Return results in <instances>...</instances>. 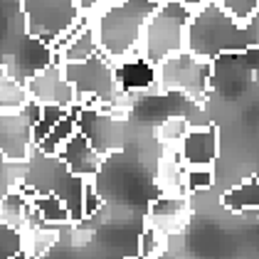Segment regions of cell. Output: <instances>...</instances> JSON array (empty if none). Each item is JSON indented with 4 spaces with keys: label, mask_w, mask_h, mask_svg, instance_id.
<instances>
[{
    "label": "cell",
    "mask_w": 259,
    "mask_h": 259,
    "mask_svg": "<svg viewBox=\"0 0 259 259\" xmlns=\"http://www.w3.org/2000/svg\"><path fill=\"white\" fill-rule=\"evenodd\" d=\"M190 218V202L188 198H170V195H158L151 202L148 215H146V225L156 227L165 237L180 235L188 225Z\"/></svg>",
    "instance_id": "8fae6325"
},
{
    "label": "cell",
    "mask_w": 259,
    "mask_h": 259,
    "mask_svg": "<svg viewBox=\"0 0 259 259\" xmlns=\"http://www.w3.org/2000/svg\"><path fill=\"white\" fill-rule=\"evenodd\" d=\"M25 84H27V92H30L32 101L40 104V106H62V109L69 111L79 104V97H77L74 87L67 81L60 62H52L50 67L40 69Z\"/></svg>",
    "instance_id": "ba28073f"
},
{
    "label": "cell",
    "mask_w": 259,
    "mask_h": 259,
    "mask_svg": "<svg viewBox=\"0 0 259 259\" xmlns=\"http://www.w3.org/2000/svg\"><path fill=\"white\" fill-rule=\"evenodd\" d=\"M210 87H212V62L200 60L188 50L168 57L156 67L158 92H178L193 101H202Z\"/></svg>",
    "instance_id": "277c9868"
},
{
    "label": "cell",
    "mask_w": 259,
    "mask_h": 259,
    "mask_svg": "<svg viewBox=\"0 0 259 259\" xmlns=\"http://www.w3.org/2000/svg\"><path fill=\"white\" fill-rule=\"evenodd\" d=\"M77 116H79V104L74 106V109H69L67 111V116L52 128V134L47 136V139L42 141L40 146H37V151H42L45 156H57L62 151V146L67 143V141L72 139L77 131H79V123H77Z\"/></svg>",
    "instance_id": "e0dca14e"
},
{
    "label": "cell",
    "mask_w": 259,
    "mask_h": 259,
    "mask_svg": "<svg viewBox=\"0 0 259 259\" xmlns=\"http://www.w3.org/2000/svg\"><path fill=\"white\" fill-rule=\"evenodd\" d=\"M116 67V81L121 92L128 94H143L156 89V67L148 64L143 57H131V60L114 64Z\"/></svg>",
    "instance_id": "5bb4252c"
},
{
    "label": "cell",
    "mask_w": 259,
    "mask_h": 259,
    "mask_svg": "<svg viewBox=\"0 0 259 259\" xmlns=\"http://www.w3.org/2000/svg\"><path fill=\"white\" fill-rule=\"evenodd\" d=\"M185 163L180 158V148H165L163 158L158 163V183L160 195H170V198H188V188H185Z\"/></svg>",
    "instance_id": "4fadbf2b"
},
{
    "label": "cell",
    "mask_w": 259,
    "mask_h": 259,
    "mask_svg": "<svg viewBox=\"0 0 259 259\" xmlns=\"http://www.w3.org/2000/svg\"><path fill=\"white\" fill-rule=\"evenodd\" d=\"M42 106L30 101L22 111L0 114V156L10 163H27L35 151V123Z\"/></svg>",
    "instance_id": "52a82bcc"
},
{
    "label": "cell",
    "mask_w": 259,
    "mask_h": 259,
    "mask_svg": "<svg viewBox=\"0 0 259 259\" xmlns=\"http://www.w3.org/2000/svg\"><path fill=\"white\" fill-rule=\"evenodd\" d=\"M64 116H67V109H62V106H42V116H40V121L35 123V148L52 134V128H55Z\"/></svg>",
    "instance_id": "44dd1931"
},
{
    "label": "cell",
    "mask_w": 259,
    "mask_h": 259,
    "mask_svg": "<svg viewBox=\"0 0 259 259\" xmlns=\"http://www.w3.org/2000/svg\"><path fill=\"white\" fill-rule=\"evenodd\" d=\"M215 185V170L212 168H185V188L188 195L207 193Z\"/></svg>",
    "instance_id": "7402d4cb"
},
{
    "label": "cell",
    "mask_w": 259,
    "mask_h": 259,
    "mask_svg": "<svg viewBox=\"0 0 259 259\" xmlns=\"http://www.w3.org/2000/svg\"><path fill=\"white\" fill-rule=\"evenodd\" d=\"M158 5L160 0H121L101 8L94 18V30L101 52L114 64L141 55L143 30Z\"/></svg>",
    "instance_id": "6da1fadb"
},
{
    "label": "cell",
    "mask_w": 259,
    "mask_h": 259,
    "mask_svg": "<svg viewBox=\"0 0 259 259\" xmlns=\"http://www.w3.org/2000/svg\"><path fill=\"white\" fill-rule=\"evenodd\" d=\"M188 131H190V121L185 116H170V119H165L163 123L156 126V139L165 148H180V143L188 136Z\"/></svg>",
    "instance_id": "d6986e66"
},
{
    "label": "cell",
    "mask_w": 259,
    "mask_h": 259,
    "mask_svg": "<svg viewBox=\"0 0 259 259\" xmlns=\"http://www.w3.org/2000/svg\"><path fill=\"white\" fill-rule=\"evenodd\" d=\"M104 5H111V3H121V0H101Z\"/></svg>",
    "instance_id": "484cf974"
},
{
    "label": "cell",
    "mask_w": 259,
    "mask_h": 259,
    "mask_svg": "<svg viewBox=\"0 0 259 259\" xmlns=\"http://www.w3.org/2000/svg\"><path fill=\"white\" fill-rule=\"evenodd\" d=\"M218 3L222 5V10L232 20H237L239 25H247L259 10V0H218Z\"/></svg>",
    "instance_id": "603a6c76"
},
{
    "label": "cell",
    "mask_w": 259,
    "mask_h": 259,
    "mask_svg": "<svg viewBox=\"0 0 259 259\" xmlns=\"http://www.w3.org/2000/svg\"><path fill=\"white\" fill-rule=\"evenodd\" d=\"M193 13L180 0H163L153 18L148 20L141 40V57L158 67L160 62L185 50L188 42V25Z\"/></svg>",
    "instance_id": "3957f363"
},
{
    "label": "cell",
    "mask_w": 259,
    "mask_h": 259,
    "mask_svg": "<svg viewBox=\"0 0 259 259\" xmlns=\"http://www.w3.org/2000/svg\"><path fill=\"white\" fill-rule=\"evenodd\" d=\"M32 101L27 84L10 74L8 64H0V114L22 111Z\"/></svg>",
    "instance_id": "9a60e30c"
},
{
    "label": "cell",
    "mask_w": 259,
    "mask_h": 259,
    "mask_svg": "<svg viewBox=\"0 0 259 259\" xmlns=\"http://www.w3.org/2000/svg\"><path fill=\"white\" fill-rule=\"evenodd\" d=\"M123 259H141V257H139V254H134V257H123Z\"/></svg>",
    "instance_id": "4316f807"
},
{
    "label": "cell",
    "mask_w": 259,
    "mask_h": 259,
    "mask_svg": "<svg viewBox=\"0 0 259 259\" xmlns=\"http://www.w3.org/2000/svg\"><path fill=\"white\" fill-rule=\"evenodd\" d=\"M79 131L89 139V143L99 151L101 156L106 158L109 153H114L121 146V121L111 119L109 114H104L101 109H87L79 104Z\"/></svg>",
    "instance_id": "9c48e42d"
},
{
    "label": "cell",
    "mask_w": 259,
    "mask_h": 259,
    "mask_svg": "<svg viewBox=\"0 0 259 259\" xmlns=\"http://www.w3.org/2000/svg\"><path fill=\"white\" fill-rule=\"evenodd\" d=\"M101 210H104V198L99 195L94 180H87V188H84V220L97 218Z\"/></svg>",
    "instance_id": "cb8c5ba5"
},
{
    "label": "cell",
    "mask_w": 259,
    "mask_h": 259,
    "mask_svg": "<svg viewBox=\"0 0 259 259\" xmlns=\"http://www.w3.org/2000/svg\"><path fill=\"white\" fill-rule=\"evenodd\" d=\"M180 3H183L190 13H198L200 8H205V5H207V3H212V0H180Z\"/></svg>",
    "instance_id": "d4e9b609"
},
{
    "label": "cell",
    "mask_w": 259,
    "mask_h": 259,
    "mask_svg": "<svg viewBox=\"0 0 259 259\" xmlns=\"http://www.w3.org/2000/svg\"><path fill=\"white\" fill-rule=\"evenodd\" d=\"M27 35L55 47L81 20L77 0H20Z\"/></svg>",
    "instance_id": "8992f818"
},
{
    "label": "cell",
    "mask_w": 259,
    "mask_h": 259,
    "mask_svg": "<svg viewBox=\"0 0 259 259\" xmlns=\"http://www.w3.org/2000/svg\"><path fill=\"white\" fill-rule=\"evenodd\" d=\"M249 35L247 27L232 20L218 0L207 3L205 8H200L198 13H193L190 25H188V42L185 50L193 52L195 57L207 62H215L225 55H239L247 52Z\"/></svg>",
    "instance_id": "7a4b0ae2"
},
{
    "label": "cell",
    "mask_w": 259,
    "mask_h": 259,
    "mask_svg": "<svg viewBox=\"0 0 259 259\" xmlns=\"http://www.w3.org/2000/svg\"><path fill=\"white\" fill-rule=\"evenodd\" d=\"M62 69L67 81L74 87L79 104L87 109H99L101 104H109L121 92L116 81V67L104 52L79 64H62Z\"/></svg>",
    "instance_id": "5b68a950"
},
{
    "label": "cell",
    "mask_w": 259,
    "mask_h": 259,
    "mask_svg": "<svg viewBox=\"0 0 259 259\" xmlns=\"http://www.w3.org/2000/svg\"><path fill=\"white\" fill-rule=\"evenodd\" d=\"M222 207L230 212H252L259 210V178H249L222 193Z\"/></svg>",
    "instance_id": "2e32d148"
},
{
    "label": "cell",
    "mask_w": 259,
    "mask_h": 259,
    "mask_svg": "<svg viewBox=\"0 0 259 259\" xmlns=\"http://www.w3.org/2000/svg\"><path fill=\"white\" fill-rule=\"evenodd\" d=\"M220 156V128L215 123L193 126L180 143V158L188 168H212Z\"/></svg>",
    "instance_id": "30bf717a"
},
{
    "label": "cell",
    "mask_w": 259,
    "mask_h": 259,
    "mask_svg": "<svg viewBox=\"0 0 259 259\" xmlns=\"http://www.w3.org/2000/svg\"><path fill=\"white\" fill-rule=\"evenodd\" d=\"M165 247H168V237L158 232L156 227H143V232H141L139 237V254L141 259H158L163 252H165Z\"/></svg>",
    "instance_id": "ffe728a7"
},
{
    "label": "cell",
    "mask_w": 259,
    "mask_h": 259,
    "mask_svg": "<svg viewBox=\"0 0 259 259\" xmlns=\"http://www.w3.org/2000/svg\"><path fill=\"white\" fill-rule=\"evenodd\" d=\"M160 3H163V0H160Z\"/></svg>",
    "instance_id": "83f0119b"
},
{
    "label": "cell",
    "mask_w": 259,
    "mask_h": 259,
    "mask_svg": "<svg viewBox=\"0 0 259 259\" xmlns=\"http://www.w3.org/2000/svg\"><path fill=\"white\" fill-rule=\"evenodd\" d=\"M35 212L40 215L42 222L52 225V227H62V225H72V215L67 210V205L62 202L57 195H37L32 200Z\"/></svg>",
    "instance_id": "ac0fdd59"
},
{
    "label": "cell",
    "mask_w": 259,
    "mask_h": 259,
    "mask_svg": "<svg viewBox=\"0 0 259 259\" xmlns=\"http://www.w3.org/2000/svg\"><path fill=\"white\" fill-rule=\"evenodd\" d=\"M57 156L64 160V165L74 176H79L84 180H94L97 173L101 170V165H104V156L89 143V139L81 131H77L72 139L62 146V151Z\"/></svg>",
    "instance_id": "7c38bea8"
}]
</instances>
